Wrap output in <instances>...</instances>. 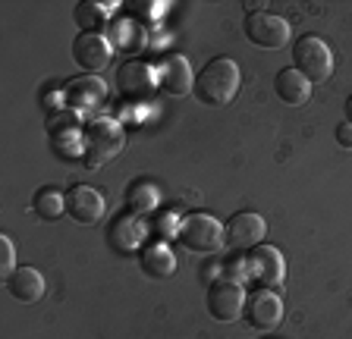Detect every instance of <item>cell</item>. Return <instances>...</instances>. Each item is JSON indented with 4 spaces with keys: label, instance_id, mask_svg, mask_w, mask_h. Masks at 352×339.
Returning a JSON list of instances; mask_svg holds the SVG:
<instances>
[{
    "label": "cell",
    "instance_id": "9",
    "mask_svg": "<svg viewBox=\"0 0 352 339\" xmlns=\"http://www.w3.org/2000/svg\"><path fill=\"white\" fill-rule=\"evenodd\" d=\"M227 226V245L236 251H252L258 245H264V236H267V223H264L261 214L255 211H239V214L230 217Z\"/></svg>",
    "mask_w": 352,
    "mask_h": 339
},
{
    "label": "cell",
    "instance_id": "5",
    "mask_svg": "<svg viewBox=\"0 0 352 339\" xmlns=\"http://www.w3.org/2000/svg\"><path fill=\"white\" fill-rule=\"evenodd\" d=\"M245 289L239 280H230V277H217V280L208 286V311H211L214 320L220 324H230L245 311Z\"/></svg>",
    "mask_w": 352,
    "mask_h": 339
},
{
    "label": "cell",
    "instance_id": "25",
    "mask_svg": "<svg viewBox=\"0 0 352 339\" xmlns=\"http://www.w3.org/2000/svg\"><path fill=\"white\" fill-rule=\"evenodd\" d=\"M132 10H135L142 19H161L167 3H132Z\"/></svg>",
    "mask_w": 352,
    "mask_h": 339
},
{
    "label": "cell",
    "instance_id": "15",
    "mask_svg": "<svg viewBox=\"0 0 352 339\" xmlns=\"http://www.w3.org/2000/svg\"><path fill=\"white\" fill-rule=\"evenodd\" d=\"M274 91H277V97L283 104L302 107V104L311 97V82H308L296 67H286V69H280L277 79H274Z\"/></svg>",
    "mask_w": 352,
    "mask_h": 339
},
{
    "label": "cell",
    "instance_id": "20",
    "mask_svg": "<svg viewBox=\"0 0 352 339\" xmlns=\"http://www.w3.org/2000/svg\"><path fill=\"white\" fill-rule=\"evenodd\" d=\"M32 211H35L41 220L54 223L57 217L66 214V195H60L54 185H41L35 192V198H32Z\"/></svg>",
    "mask_w": 352,
    "mask_h": 339
},
{
    "label": "cell",
    "instance_id": "19",
    "mask_svg": "<svg viewBox=\"0 0 352 339\" xmlns=\"http://www.w3.org/2000/svg\"><path fill=\"white\" fill-rule=\"evenodd\" d=\"M107 38H110V45L126 54H139L142 47H145V29H142L135 19H120Z\"/></svg>",
    "mask_w": 352,
    "mask_h": 339
},
{
    "label": "cell",
    "instance_id": "26",
    "mask_svg": "<svg viewBox=\"0 0 352 339\" xmlns=\"http://www.w3.org/2000/svg\"><path fill=\"white\" fill-rule=\"evenodd\" d=\"M333 135H337V145L340 148H352V123H340Z\"/></svg>",
    "mask_w": 352,
    "mask_h": 339
},
{
    "label": "cell",
    "instance_id": "1",
    "mask_svg": "<svg viewBox=\"0 0 352 339\" xmlns=\"http://www.w3.org/2000/svg\"><path fill=\"white\" fill-rule=\"evenodd\" d=\"M239 85H242L239 63L233 57H214L195 75L192 95L198 97V104H205V107H227L239 95Z\"/></svg>",
    "mask_w": 352,
    "mask_h": 339
},
{
    "label": "cell",
    "instance_id": "10",
    "mask_svg": "<svg viewBox=\"0 0 352 339\" xmlns=\"http://www.w3.org/2000/svg\"><path fill=\"white\" fill-rule=\"evenodd\" d=\"M104 211H107V198L98 192L95 185H73L66 192V214L73 217L82 226H95L104 220Z\"/></svg>",
    "mask_w": 352,
    "mask_h": 339
},
{
    "label": "cell",
    "instance_id": "18",
    "mask_svg": "<svg viewBox=\"0 0 352 339\" xmlns=\"http://www.w3.org/2000/svg\"><path fill=\"white\" fill-rule=\"evenodd\" d=\"M142 239H145V226L139 223L135 214H123L120 220H113V226H110V242L117 245L120 251L139 248Z\"/></svg>",
    "mask_w": 352,
    "mask_h": 339
},
{
    "label": "cell",
    "instance_id": "4",
    "mask_svg": "<svg viewBox=\"0 0 352 339\" xmlns=\"http://www.w3.org/2000/svg\"><path fill=\"white\" fill-rule=\"evenodd\" d=\"M179 242L195 255H211L227 245V226L211 214H186L183 226H179Z\"/></svg>",
    "mask_w": 352,
    "mask_h": 339
},
{
    "label": "cell",
    "instance_id": "17",
    "mask_svg": "<svg viewBox=\"0 0 352 339\" xmlns=\"http://www.w3.org/2000/svg\"><path fill=\"white\" fill-rule=\"evenodd\" d=\"M139 264L148 277H154V280H167V277L176 273V258H173V251L167 248V242L145 245L139 255Z\"/></svg>",
    "mask_w": 352,
    "mask_h": 339
},
{
    "label": "cell",
    "instance_id": "12",
    "mask_svg": "<svg viewBox=\"0 0 352 339\" xmlns=\"http://www.w3.org/2000/svg\"><path fill=\"white\" fill-rule=\"evenodd\" d=\"M110 57H113V45L104 32H79V38L73 41V60L88 73L107 69Z\"/></svg>",
    "mask_w": 352,
    "mask_h": 339
},
{
    "label": "cell",
    "instance_id": "13",
    "mask_svg": "<svg viewBox=\"0 0 352 339\" xmlns=\"http://www.w3.org/2000/svg\"><path fill=\"white\" fill-rule=\"evenodd\" d=\"M154 85H161L157 82V69L142 63V60H126L123 67L117 69V89L126 97H132V101H145L154 91Z\"/></svg>",
    "mask_w": 352,
    "mask_h": 339
},
{
    "label": "cell",
    "instance_id": "22",
    "mask_svg": "<svg viewBox=\"0 0 352 339\" xmlns=\"http://www.w3.org/2000/svg\"><path fill=\"white\" fill-rule=\"evenodd\" d=\"M110 3H95V0H88V3H79L76 7V25L82 32H101L110 19Z\"/></svg>",
    "mask_w": 352,
    "mask_h": 339
},
{
    "label": "cell",
    "instance_id": "2",
    "mask_svg": "<svg viewBox=\"0 0 352 339\" xmlns=\"http://www.w3.org/2000/svg\"><path fill=\"white\" fill-rule=\"evenodd\" d=\"M126 132L113 117H95L82 132V157L88 170H101L123 151Z\"/></svg>",
    "mask_w": 352,
    "mask_h": 339
},
{
    "label": "cell",
    "instance_id": "27",
    "mask_svg": "<svg viewBox=\"0 0 352 339\" xmlns=\"http://www.w3.org/2000/svg\"><path fill=\"white\" fill-rule=\"evenodd\" d=\"M346 123H352V95L346 97Z\"/></svg>",
    "mask_w": 352,
    "mask_h": 339
},
{
    "label": "cell",
    "instance_id": "8",
    "mask_svg": "<svg viewBox=\"0 0 352 339\" xmlns=\"http://www.w3.org/2000/svg\"><path fill=\"white\" fill-rule=\"evenodd\" d=\"M60 97L66 101L69 110L95 113V110H101V104L107 101V85H104V79H98V75H79V79L66 82Z\"/></svg>",
    "mask_w": 352,
    "mask_h": 339
},
{
    "label": "cell",
    "instance_id": "23",
    "mask_svg": "<svg viewBox=\"0 0 352 339\" xmlns=\"http://www.w3.org/2000/svg\"><path fill=\"white\" fill-rule=\"evenodd\" d=\"M179 226H183V220H179V214H173V211H167V214H154V236L161 239V242H170V239H179Z\"/></svg>",
    "mask_w": 352,
    "mask_h": 339
},
{
    "label": "cell",
    "instance_id": "7",
    "mask_svg": "<svg viewBox=\"0 0 352 339\" xmlns=\"http://www.w3.org/2000/svg\"><path fill=\"white\" fill-rule=\"evenodd\" d=\"M249 277L261 283V289H283L286 283V258L274 245H258L249 251Z\"/></svg>",
    "mask_w": 352,
    "mask_h": 339
},
{
    "label": "cell",
    "instance_id": "14",
    "mask_svg": "<svg viewBox=\"0 0 352 339\" xmlns=\"http://www.w3.org/2000/svg\"><path fill=\"white\" fill-rule=\"evenodd\" d=\"M157 82H161V89L167 91V95H173V97L189 95V91L195 89V75H192L189 60H186L183 54L167 57L161 67H157Z\"/></svg>",
    "mask_w": 352,
    "mask_h": 339
},
{
    "label": "cell",
    "instance_id": "24",
    "mask_svg": "<svg viewBox=\"0 0 352 339\" xmlns=\"http://www.w3.org/2000/svg\"><path fill=\"white\" fill-rule=\"evenodd\" d=\"M13 270H16V248H13V239L3 233V236H0V277L10 280Z\"/></svg>",
    "mask_w": 352,
    "mask_h": 339
},
{
    "label": "cell",
    "instance_id": "3",
    "mask_svg": "<svg viewBox=\"0 0 352 339\" xmlns=\"http://www.w3.org/2000/svg\"><path fill=\"white\" fill-rule=\"evenodd\" d=\"M293 63L311 85L327 82L333 75V51L321 35H302L293 45Z\"/></svg>",
    "mask_w": 352,
    "mask_h": 339
},
{
    "label": "cell",
    "instance_id": "16",
    "mask_svg": "<svg viewBox=\"0 0 352 339\" xmlns=\"http://www.w3.org/2000/svg\"><path fill=\"white\" fill-rule=\"evenodd\" d=\"M7 289L16 302L35 305L38 299L44 295V277L35 270V267H16L13 277L7 280Z\"/></svg>",
    "mask_w": 352,
    "mask_h": 339
},
{
    "label": "cell",
    "instance_id": "21",
    "mask_svg": "<svg viewBox=\"0 0 352 339\" xmlns=\"http://www.w3.org/2000/svg\"><path fill=\"white\" fill-rule=\"evenodd\" d=\"M157 201H161V192L154 183H139L132 185L129 195H126V207H129L135 217H151L157 211Z\"/></svg>",
    "mask_w": 352,
    "mask_h": 339
},
{
    "label": "cell",
    "instance_id": "6",
    "mask_svg": "<svg viewBox=\"0 0 352 339\" xmlns=\"http://www.w3.org/2000/svg\"><path fill=\"white\" fill-rule=\"evenodd\" d=\"M245 38L252 45L264 47V51H277L289 41V23L277 13H267V10H258V13L245 16Z\"/></svg>",
    "mask_w": 352,
    "mask_h": 339
},
{
    "label": "cell",
    "instance_id": "11",
    "mask_svg": "<svg viewBox=\"0 0 352 339\" xmlns=\"http://www.w3.org/2000/svg\"><path fill=\"white\" fill-rule=\"evenodd\" d=\"M242 314H245V320L255 330H274V327L283 324V299L274 289H255L245 299V311Z\"/></svg>",
    "mask_w": 352,
    "mask_h": 339
}]
</instances>
